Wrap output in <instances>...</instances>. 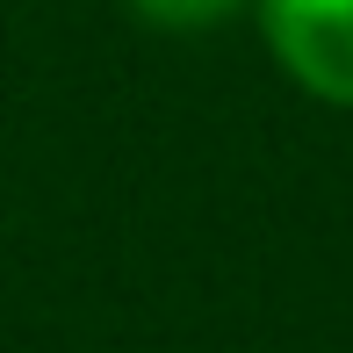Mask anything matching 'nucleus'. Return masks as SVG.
Listing matches in <instances>:
<instances>
[{
    "label": "nucleus",
    "mask_w": 353,
    "mask_h": 353,
    "mask_svg": "<svg viewBox=\"0 0 353 353\" xmlns=\"http://www.w3.org/2000/svg\"><path fill=\"white\" fill-rule=\"evenodd\" d=\"M274 65L310 101L353 108V0H252Z\"/></svg>",
    "instance_id": "1"
},
{
    "label": "nucleus",
    "mask_w": 353,
    "mask_h": 353,
    "mask_svg": "<svg viewBox=\"0 0 353 353\" xmlns=\"http://www.w3.org/2000/svg\"><path fill=\"white\" fill-rule=\"evenodd\" d=\"M144 29H166V37H195V29H216L231 14H245L252 0H123Z\"/></svg>",
    "instance_id": "2"
}]
</instances>
